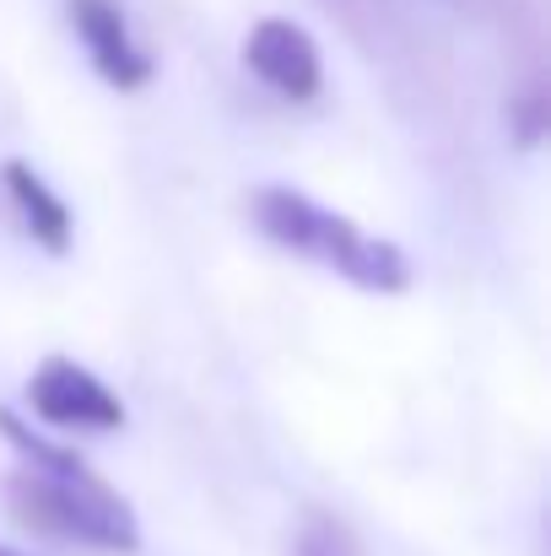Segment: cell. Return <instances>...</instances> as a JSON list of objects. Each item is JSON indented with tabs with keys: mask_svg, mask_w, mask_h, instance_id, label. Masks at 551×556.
Masks as SVG:
<instances>
[{
	"mask_svg": "<svg viewBox=\"0 0 551 556\" xmlns=\"http://www.w3.org/2000/svg\"><path fill=\"white\" fill-rule=\"evenodd\" d=\"M0 179H5V194L16 200V211H22L27 238H33V243H43L49 254H65V249H71L76 222H71V205H65L54 189L43 185V174H38L33 163L11 157V163L0 168Z\"/></svg>",
	"mask_w": 551,
	"mask_h": 556,
	"instance_id": "obj_6",
	"label": "cell"
},
{
	"mask_svg": "<svg viewBox=\"0 0 551 556\" xmlns=\"http://www.w3.org/2000/svg\"><path fill=\"white\" fill-rule=\"evenodd\" d=\"M0 556H22V552H11V546H0Z\"/></svg>",
	"mask_w": 551,
	"mask_h": 556,
	"instance_id": "obj_8",
	"label": "cell"
},
{
	"mask_svg": "<svg viewBox=\"0 0 551 556\" xmlns=\"http://www.w3.org/2000/svg\"><path fill=\"white\" fill-rule=\"evenodd\" d=\"M0 432L22 454V470H11V481H5V514L22 530L109 556H130L141 546L136 508L76 448H60V443L38 438L11 410H0Z\"/></svg>",
	"mask_w": 551,
	"mask_h": 556,
	"instance_id": "obj_1",
	"label": "cell"
},
{
	"mask_svg": "<svg viewBox=\"0 0 551 556\" xmlns=\"http://www.w3.org/2000/svg\"><path fill=\"white\" fill-rule=\"evenodd\" d=\"M249 211H254V227L271 243H281V249H292L303 260H320L325 270L347 276L352 287H367V292H405L411 287V265H405V254L389 238H373L352 216L325 211V205H314L298 189L281 185L254 189Z\"/></svg>",
	"mask_w": 551,
	"mask_h": 556,
	"instance_id": "obj_2",
	"label": "cell"
},
{
	"mask_svg": "<svg viewBox=\"0 0 551 556\" xmlns=\"http://www.w3.org/2000/svg\"><path fill=\"white\" fill-rule=\"evenodd\" d=\"M292 556H367V552L347 519H336V514H309L303 530H298Z\"/></svg>",
	"mask_w": 551,
	"mask_h": 556,
	"instance_id": "obj_7",
	"label": "cell"
},
{
	"mask_svg": "<svg viewBox=\"0 0 551 556\" xmlns=\"http://www.w3.org/2000/svg\"><path fill=\"white\" fill-rule=\"evenodd\" d=\"M27 405L49 427H71V432H120L125 427V400L71 357H43V368L27 378Z\"/></svg>",
	"mask_w": 551,
	"mask_h": 556,
	"instance_id": "obj_3",
	"label": "cell"
},
{
	"mask_svg": "<svg viewBox=\"0 0 551 556\" xmlns=\"http://www.w3.org/2000/svg\"><path fill=\"white\" fill-rule=\"evenodd\" d=\"M65 11H71L76 38L87 43L92 71H98L109 87L136 92V87L152 81V54L136 43V33H130L120 0H65Z\"/></svg>",
	"mask_w": 551,
	"mask_h": 556,
	"instance_id": "obj_5",
	"label": "cell"
},
{
	"mask_svg": "<svg viewBox=\"0 0 551 556\" xmlns=\"http://www.w3.org/2000/svg\"><path fill=\"white\" fill-rule=\"evenodd\" d=\"M243 65L287 103H309L325 87V60L320 43L309 38V27L287 22V16H260L243 38Z\"/></svg>",
	"mask_w": 551,
	"mask_h": 556,
	"instance_id": "obj_4",
	"label": "cell"
}]
</instances>
